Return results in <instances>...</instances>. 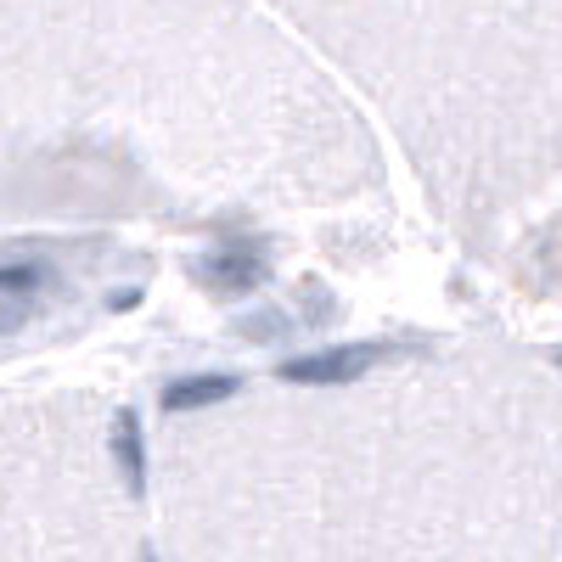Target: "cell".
I'll use <instances>...</instances> for the list:
<instances>
[{
  "instance_id": "obj_6",
  "label": "cell",
  "mask_w": 562,
  "mask_h": 562,
  "mask_svg": "<svg viewBox=\"0 0 562 562\" xmlns=\"http://www.w3.org/2000/svg\"><path fill=\"white\" fill-rule=\"evenodd\" d=\"M243 394V378H231V371H209V378H175L164 383L158 405L169 416H186V411H214V405H231Z\"/></svg>"
},
{
  "instance_id": "obj_7",
  "label": "cell",
  "mask_w": 562,
  "mask_h": 562,
  "mask_svg": "<svg viewBox=\"0 0 562 562\" xmlns=\"http://www.w3.org/2000/svg\"><path fill=\"white\" fill-rule=\"evenodd\" d=\"M140 562H158V551H153V546H140Z\"/></svg>"
},
{
  "instance_id": "obj_1",
  "label": "cell",
  "mask_w": 562,
  "mask_h": 562,
  "mask_svg": "<svg viewBox=\"0 0 562 562\" xmlns=\"http://www.w3.org/2000/svg\"><path fill=\"white\" fill-rule=\"evenodd\" d=\"M378 186V140L243 0H0V225Z\"/></svg>"
},
{
  "instance_id": "obj_2",
  "label": "cell",
  "mask_w": 562,
  "mask_h": 562,
  "mask_svg": "<svg viewBox=\"0 0 562 562\" xmlns=\"http://www.w3.org/2000/svg\"><path fill=\"white\" fill-rule=\"evenodd\" d=\"M394 119L490 265L557 293V0H276Z\"/></svg>"
},
{
  "instance_id": "obj_3",
  "label": "cell",
  "mask_w": 562,
  "mask_h": 562,
  "mask_svg": "<svg viewBox=\"0 0 562 562\" xmlns=\"http://www.w3.org/2000/svg\"><path fill=\"white\" fill-rule=\"evenodd\" d=\"M400 349L394 344H349V349H315V355H293L276 366V378L288 389L321 394V389H355L366 383L378 366H389Z\"/></svg>"
},
{
  "instance_id": "obj_4",
  "label": "cell",
  "mask_w": 562,
  "mask_h": 562,
  "mask_svg": "<svg viewBox=\"0 0 562 562\" xmlns=\"http://www.w3.org/2000/svg\"><path fill=\"white\" fill-rule=\"evenodd\" d=\"M265 276H270V248H265V237H231L225 248L209 254V265H198V281H203L209 293H220V299L254 293Z\"/></svg>"
},
{
  "instance_id": "obj_5",
  "label": "cell",
  "mask_w": 562,
  "mask_h": 562,
  "mask_svg": "<svg viewBox=\"0 0 562 562\" xmlns=\"http://www.w3.org/2000/svg\"><path fill=\"white\" fill-rule=\"evenodd\" d=\"M108 450H113V473H119L124 495L147 501V439H140L135 411H113L108 416Z\"/></svg>"
}]
</instances>
